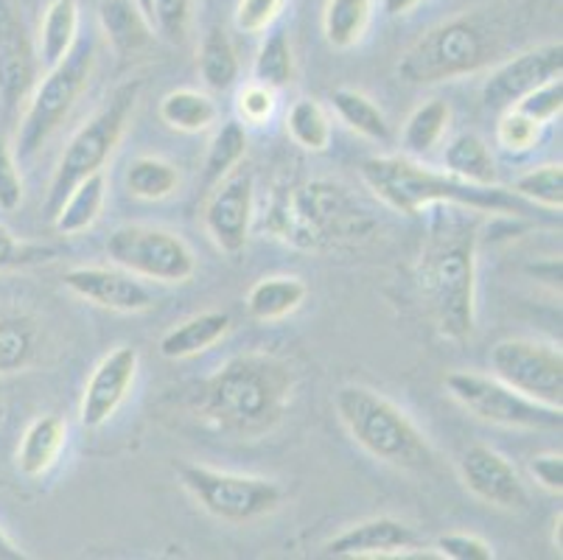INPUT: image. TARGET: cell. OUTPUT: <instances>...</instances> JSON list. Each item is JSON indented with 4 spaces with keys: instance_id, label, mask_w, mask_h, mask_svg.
I'll use <instances>...</instances> for the list:
<instances>
[{
    "instance_id": "1",
    "label": "cell",
    "mask_w": 563,
    "mask_h": 560,
    "mask_svg": "<svg viewBox=\"0 0 563 560\" xmlns=\"http://www.w3.org/2000/svg\"><path fill=\"white\" fill-rule=\"evenodd\" d=\"M555 0H485L415 40L396 65L407 85H440L490 68L514 54L539 14H550Z\"/></svg>"
},
{
    "instance_id": "2",
    "label": "cell",
    "mask_w": 563,
    "mask_h": 560,
    "mask_svg": "<svg viewBox=\"0 0 563 560\" xmlns=\"http://www.w3.org/2000/svg\"><path fill=\"white\" fill-rule=\"evenodd\" d=\"M295 373L269 353H239L205 378L194 398L199 418L235 440L273 435L289 413Z\"/></svg>"
},
{
    "instance_id": "3",
    "label": "cell",
    "mask_w": 563,
    "mask_h": 560,
    "mask_svg": "<svg viewBox=\"0 0 563 560\" xmlns=\"http://www.w3.org/2000/svg\"><path fill=\"white\" fill-rule=\"evenodd\" d=\"M429 219L418 261V289L440 337L465 342L477 328V219L468 208L443 205Z\"/></svg>"
},
{
    "instance_id": "4",
    "label": "cell",
    "mask_w": 563,
    "mask_h": 560,
    "mask_svg": "<svg viewBox=\"0 0 563 560\" xmlns=\"http://www.w3.org/2000/svg\"><path fill=\"white\" fill-rule=\"evenodd\" d=\"M362 179L384 205L404 216L421 213L434 205H457L483 213H530V202L508 188L465 183L449 172L423 168L409 157H371L362 163Z\"/></svg>"
},
{
    "instance_id": "5",
    "label": "cell",
    "mask_w": 563,
    "mask_h": 560,
    "mask_svg": "<svg viewBox=\"0 0 563 560\" xmlns=\"http://www.w3.org/2000/svg\"><path fill=\"white\" fill-rule=\"evenodd\" d=\"M336 415L356 446L401 471H432L434 449L423 431L393 400L367 387H342L334 398Z\"/></svg>"
},
{
    "instance_id": "6",
    "label": "cell",
    "mask_w": 563,
    "mask_h": 560,
    "mask_svg": "<svg viewBox=\"0 0 563 560\" xmlns=\"http://www.w3.org/2000/svg\"><path fill=\"white\" fill-rule=\"evenodd\" d=\"M273 228L280 239L303 250H322L342 241H356L371 235L373 219L342 185L329 179H314L284 205L273 210Z\"/></svg>"
},
{
    "instance_id": "7",
    "label": "cell",
    "mask_w": 563,
    "mask_h": 560,
    "mask_svg": "<svg viewBox=\"0 0 563 560\" xmlns=\"http://www.w3.org/2000/svg\"><path fill=\"white\" fill-rule=\"evenodd\" d=\"M137 96H141V81H126L110 96L104 107L96 112L85 127L76 130L70 143L65 146L63 157L56 163L54 177L48 185V197H45V216L54 219L81 179L90 174H99L104 163L110 161L112 152L118 149L124 138L130 118L135 116Z\"/></svg>"
},
{
    "instance_id": "8",
    "label": "cell",
    "mask_w": 563,
    "mask_h": 560,
    "mask_svg": "<svg viewBox=\"0 0 563 560\" xmlns=\"http://www.w3.org/2000/svg\"><path fill=\"white\" fill-rule=\"evenodd\" d=\"M93 65L96 40L79 37L74 48L68 51V56L56 62L54 68H48V74L43 76V81L34 85L32 99H29L18 130V146H14L18 161L34 157L43 149V143L63 127L79 96L90 85Z\"/></svg>"
},
{
    "instance_id": "9",
    "label": "cell",
    "mask_w": 563,
    "mask_h": 560,
    "mask_svg": "<svg viewBox=\"0 0 563 560\" xmlns=\"http://www.w3.org/2000/svg\"><path fill=\"white\" fill-rule=\"evenodd\" d=\"M180 482L197 505L228 524H247L275 513L284 502V487L264 476L230 474L208 465H180Z\"/></svg>"
},
{
    "instance_id": "10",
    "label": "cell",
    "mask_w": 563,
    "mask_h": 560,
    "mask_svg": "<svg viewBox=\"0 0 563 560\" xmlns=\"http://www.w3.org/2000/svg\"><path fill=\"white\" fill-rule=\"evenodd\" d=\"M446 393L457 400L460 407L468 409L474 418L508 429H561L563 409L532 400L516 393L496 376H479V373H449Z\"/></svg>"
},
{
    "instance_id": "11",
    "label": "cell",
    "mask_w": 563,
    "mask_h": 560,
    "mask_svg": "<svg viewBox=\"0 0 563 560\" xmlns=\"http://www.w3.org/2000/svg\"><path fill=\"white\" fill-rule=\"evenodd\" d=\"M107 255L130 275L150 277L161 284H186L197 272V259L180 235L146 224L118 228L107 239Z\"/></svg>"
},
{
    "instance_id": "12",
    "label": "cell",
    "mask_w": 563,
    "mask_h": 560,
    "mask_svg": "<svg viewBox=\"0 0 563 560\" xmlns=\"http://www.w3.org/2000/svg\"><path fill=\"white\" fill-rule=\"evenodd\" d=\"M490 370L499 382L527 398L550 404V407L563 404L561 348L532 342V339H505L490 351Z\"/></svg>"
},
{
    "instance_id": "13",
    "label": "cell",
    "mask_w": 563,
    "mask_h": 560,
    "mask_svg": "<svg viewBox=\"0 0 563 560\" xmlns=\"http://www.w3.org/2000/svg\"><path fill=\"white\" fill-rule=\"evenodd\" d=\"M563 74L561 40L532 45L499 62L483 85V107L490 112H505L519 105L527 92Z\"/></svg>"
},
{
    "instance_id": "14",
    "label": "cell",
    "mask_w": 563,
    "mask_h": 560,
    "mask_svg": "<svg viewBox=\"0 0 563 560\" xmlns=\"http://www.w3.org/2000/svg\"><path fill=\"white\" fill-rule=\"evenodd\" d=\"M40 79V56L12 0H0V105L14 112Z\"/></svg>"
},
{
    "instance_id": "15",
    "label": "cell",
    "mask_w": 563,
    "mask_h": 560,
    "mask_svg": "<svg viewBox=\"0 0 563 560\" xmlns=\"http://www.w3.org/2000/svg\"><path fill=\"white\" fill-rule=\"evenodd\" d=\"M460 480L479 502L496 510H525L530 496L519 471L490 446H468L460 457Z\"/></svg>"
},
{
    "instance_id": "16",
    "label": "cell",
    "mask_w": 563,
    "mask_h": 560,
    "mask_svg": "<svg viewBox=\"0 0 563 560\" xmlns=\"http://www.w3.org/2000/svg\"><path fill=\"white\" fill-rule=\"evenodd\" d=\"M205 205V228L213 244L228 255H239L247 246L253 222V174L230 172Z\"/></svg>"
},
{
    "instance_id": "17",
    "label": "cell",
    "mask_w": 563,
    "mask_h": 560,
    "mask_svg": "<svg viewBox=\"0 0 563 560\" xmlns=\"http://www.w3.org/2000/svg\"><path fill=\"white\" fill-rule=\"evenodd\" d=\"M135 373L137 351L132 345H118L96 364L79 407V420L85 429H101L115 415L135 382Z\"/></svg>"
},
{
    "instance_id": "18",
    "label": "cell",
    "mask_w": 563,
    "mask_h": 560,
    "mask_svg": "<svg viewBox=\"0 0 563 560\" xmlns=\"http://www.w3.org/2000/svg\"><path fill=\"white\" fill-rule=\"evenodd\" d=\"M65 286L81 300H90L99 308L121 311V315H135L152 306V292L135 281V275L121 270H107V266H76L65 272Z\"/></svg>"
},
{
    "instance_id": "19",
    "label": "cell",
    "mask_w": 563,
    "mask_h": 560,
    "mask_svg": "<svg viewBox=\"0 0 563 560\" xmlns=\"http://www.w3.org/2000/svg\"><path fill=\"white\" fill-rule=\"evenodd\" d=\"M418 532L393 516L367 518L331 538L322 549L325 558H398L418 549Z\"/></svg>"
},
{
    "instance_id": "20",
    "label": "cell",
    "mask_w": 563,
    "mask_h": 560,
    "mask_svg": "<svg viewBox=\"0 0 563 560\" xmlns=\"http://www.w3.org/2000/svg\"><path fill=\"white\" fill-rule=\"evenodd\" d=\"M68 438V424L59 415H43L32 420L18 446V469L25 476H43L54 469Z\"/></svg>"
},
{
    "instance_id": "21",
    "label": "cell",
    "mask_w": 563,
    "mask_h": 560,
    "mask_svg": "<svg viewBox=\"0 0 563 560\" xmlns=\"http://www.w3.org/2000/svg\"><path fill=\"white\" fill-rule=\"evenodd\" d=\"M99 20L104 37L121 56L137 54L155 37V25L141 12L135 0H101Z\"/></svg>"
},
{
    "instance_id": "22",
    "label": "cell",
    "mask_w": 563,
    "mask_h": 560,
    "mask_svg": "<svg viewBox=\"0 0 563 560\" xmlns=\"http://www.w3.org/2000/svg\"><path fill=\"white\" fill-rule=\"evenodd\" d=\"M233 328V320L224 311H205V315L191 317V320L180 322L177 328L163 333L161 339V356L166 359H191L213 348L228 331Z\"/></svg>"
},
{
    "instance_id": "23",
    "label": "cell",
    "mask_w": 563,
    "mask_h": 560,
    "mask_svg": "<svg viewBox=\"0 0 563 560\" xmlns=\"http://www.w3.org/2000/svg\"><path fill=\"white\" fill-rule=\"evenodd\" d=\"M79 40V3L76 0H51L40 23V62L43 68H54Z\"/></svg>"
},
{
    "instance_id": "24",
    "label": "cell",
    "mask_w": 563,
    "mask_h": 560,
    "mask_svg": "<svg viewBox=\"0 0 563 560\" xmlns=\"http://www.w3.org/2000/svg\"><path fill=\"white\" fill-rule=\"evenodd\" d=\"M306 300V284L300 277L275 275L264 277L250 289L247 311L261 322H275L298 311Z\"/></svg>"
},
{
    "instance_id": "25",
    "label": "cell",
    "mask_w": 563,
    "mask_h": 560,
    "mask_svg": "<svg viewBox=\"0 0 563 560\" xmlns=\"http://www.w3.org/2000/svg\"><path fill=\"white\" fill-rule=\"evenodd\" d=\"M443 166L452 177L474 185H496V161L477 132H460L443 152Z\"/></svg>"
},
{
    "instance_id": "26",
    "label": "cell",
    "mask_w": 563,
    "mask_h": 560,
    "mask_svg": "<svg viewBox=\"0 0 563 560\" xmlns=\"http://www.w3.org/2000/svg\"><path fill=\"white\" fill-rule=\"evenodd\" d=\"M107 197V179L104 174H90L87 179H81L74 191L68 194V199L63 202L59 213L54 216V228L65 235L85 233L87 228H93L96 219H99L101 208H104Z\"/></svg>"
},
{
    "instance_id": "27",
    "label": "cell",
    "mask_w": 563,
    "mask_h": 560,
    "mask_svg": "<svg viewBox=\"0 0 563 560\" xmlns=\"http://www.w3.org/2000/svg\"><path fill=\"white\" fill-rule=\"evenodd\" d=\"M331 107L342 118V123H347L353 132H360L367 141H390V123H387L384 112L373 105V99H367L365 92L340 87V90L331 92Z\"/></svg>"
},
{
    "instance_id": "28",
    "label": "cell",
    "mask_w": 563,
    "mask_h": 560,
    "mask_svg": "<svg viewBox=\"0 0 563 560\" xmlns=\"http://www.w3.org/2000/svg\"><path fill=\"white\" fill-rule=\"evenodd\" d=\"M373 14V0H329L322 14V31L331 48H353L365 37Z\"/></svg>"
},
{
    "instance_id": "29",
    "label": "cell",
    "mask_w": 563,
    "mask_h": 560,
    "mask_svg": "<svg viewBox=\"0 0 563 560\" xmlns=\"http://www.w3.org/2000/svg\"><path fill=\"white\" fill-rule=\"evenodd\" d=\"M247 154V132L239 121H228L222 130L213 135L211 146H208V154H205V166H202V188L211 191L233 172L239 163L244 161Z\"/></svg>"
},
{
    "instance_id": "30",
    "label": "cell",
    "mask_w": 563,
    "mask_h": 560,
    "mask_svg": "<svg viewBox=\"0 0 563 560\" xmlns=\"http://www.w3.org/2000/svg\"><path fill=\"white\" fill-rule=\"evenodd\" d=\"M40 333L29 317H0V376L20 373L37 359Z\"/></svg>"
},
{
    "instance_id": "31",
    "label": "cell",
    "mask_w": 563,
    "mask_h": 560,
    "mask_svg": "<svg viewBox=\"0 0 563 560\" xmlns=\"http://www.w3.org/2000/svg\"><path fill=\"white\" fill-rule=\"evenodd\" d=\"M199 76L211 90L224 92L239 79V56L222 29H211L199 45Z\"/></svg>"
},
{
    "instance_id": "32",
    "label": "cell",
    "mask_w": 563,
    "mask_h": 560,
    "mask_svg": "<svg viewBox=\"0 0 563 560\" xmlns=\"http://www.w3.org/2000/svg\"><path fill=\"white\" fill-rule=\"evenodd\" d=\"M161 118L180 132H202L217 121V105L199 90H172L161 101Z\"/></svg>"
},
{
    "instance_id": "33",
    "label": "cell",
    "mask_w": 563,
    "mask_h": 560,
    "mask_svg": "<svg viewBox=\"0 0 563 560\" xmlns=\"http://www.w3.org/2000/svg\"><path fill=\"white\" fill-rule=\"evenodd\" d=\"M452 121V107L443 99L423 101L404 127V146L409 154H429L440 143Z\"/></svg>"
},
{
    "instance_id": "34",
    "label": "cell",
    "mask_w": 563,
    "mask_h": 560,
    "mask_svg": "<svg viewBox=\"0 0 563 560\" xmlns=\"http://www.w3.org/2000/svg\"><path fill=\"white\" fill-rule=\"evenodd\" d=\"M177 185H180V174L161 157H137L126 168V188L132 197L146 199V202H161L172 197Z\"/></svg>"
},
{
    "instance_id": "35",
    "label": "cell",
    "mask_w": 563,
    "mask_h": 560,
    "mask_svg": "<svg viewBox=\"0 0 563 560\" xmlns=\"http://www.w3.org/2000/svg\"><path fill=\"white\" fill-rule=\"evenodd\" d=\"M255 85H264L269 90H280L289 87L295 79V54H291V43L286 37V31H273L266 34L261 43L258 56L253 65Z\"/></svg>"
},
{
    "instance_id": "36",
    "label": "cell",
    "mask_w": 563,
    "mask_h": 560,
    "mask_svg": "<svg viewBox=\"0 0 563 560\" xmlns=\"http://www.w3.org/2000/svg\"><path fill=\"white\" fill-rule=\"evenodd\" d=\"M286 130H289L291 141L306 152H325L331 143V121L320 101L314 99L295 101L289 118H286Z\"/></svg>"
},
{
    "instance_id": "37",
    "label": "cell",
    "mask_w": 563,
    "mask_h": 560,
    "mask_svg": "<svg viewBox=\"0 0 563 560\" xmlns=\"http://www.w3.org/2000/svg\"><path fill=\"white\" fill-rule=\"evenodd\" d=\"M510 191L530 205L561 210L563 208V166L561 163H547V166L532 168V172L521 174V177L516 179Z\"/></svg>"
},
{
    "instance_id": "38",
    "label": "cell",
    "mask_w": 563,
    "mask_h": 560,
    "mask_svg": "<svg viewBox=\"0 0 563 560\" xmlns=\"http://www.w3.org/2000/svg\"><path fill=\"white\" fill-rule=\"evenodd\" d=\"M541 138V127L532 118H527L525 112H519L516 107L499 112V123H496V141L505 152L521 154L530 152Z\"/></svg>"
},
{
    "instance_id": "39",
    "label": "cell",
    "mask_w": 563,
    "mask_h": 560,
    "mask_svg": "<svg viewBox=\"0 0 563 560\" xmlns=\"http://www.w3.org/2000/svg\"><path fill=\"white\" fill-rule=\"evenodd\" d=\"M194 0H152V25L172 45H183L191 29Z\"/></svg>"
},
{
    "instance_id": "40",
    "label": "cell",
    "mask_w": 563,
    "mask_h": 560,
    "mask_svg": "<svg viewBox=\"0 0 563 560\" xmlns=\"http://www.w3.org/2000/svg\"><path fill=\"white\" fill-rule=\"evenodd\" d=\"M56 255L54 246L45 244H29L12 235V230L0 224V272L9 270H25V266L45 264Z\"/></svg>"
},
{
    "instance_id": "41",
    "label": "cell",
    "mask_w": 563,
    "mask_h": 560,
    "mask_svg": "<svg viewBox=\"0 0 563 560\" xmlns=\"http://www.w3.org/2000/svg\"><path fill=\"white\" fill-rule=\"evenodd\" d=\"M516 110L525 112V116L532 118V121L539 123V127L555 121V118L561 116V110H563V81H561V76H555V79L544 81L541 87H536L532 92H527L525 99L516 105Z\"/></svg>"
},
{
    "instance_id": "42",
    "label": "cell",
    "mask_w": 563,
    "mask_h": 560,
    "mask_svg": "<svg viewBox=\"0 0 563 560\" xmlns=\"http://www.w3.org/2000/svg\"><path fill=\"white\" fill-rule=\"evenodd\" d=\"M286 0H239L235 7V29L244 34H261L284 12Z\"/></svg>"
},
{
    "instance_id": "43",
    "label": "cell",
    "mask_w": 563,
    "mask_h": 560,
    "mask_svg": "<svg viewBox=\"0 0 563 560\" xmlns=\"http://www.w3.org/2000/svg\"><path fill=\"white\" fill-rule=\"evenodd\" d=\"M20 202H23V177L18 172V157L9 149L7 138L0 135V210L12 213Z\"/></svg>"
},
{
    "instance_id": "44",
    "label": "cell",
    "mask_w": 563,
    "mask_h": 560,
    "mask_svg": "<svg viewBox=\"0 0 563 560\" xmlns=\"http://www.w3.org/2000/svg\"><path fill=\"white\" fill-rule=\"evenodd\" d=\"M440 558L449 560H494V549L483 538L468 536V532H446L434 543Z\"/></svg>"
},
{
    "instance_id": "45",
    "label": "cell",
    "mask_w": 563,
    "mask_h": 560,
    "mask_svg": "<svg viewBox=\"0 0 563 560\" xmlns=\"http://www.w3.org/2000/svg\"><path fill=\"white\" fill-rule=\"evenodd\" d=\"M239 116L247 123H264L275 110V90L264 85H250L239 92Z\"/></svg>"
},
{
    "instance_id": "46",
    "label": "cell",
    "mask_w": 563,
    "mask_h": 560,
    "mask_svg": "<svg viewBox=\"0 0 563 560\" xmlns=\"http://www.w3.org/2000/svg\"><path fill=\"white\" fill-rule=\"evenodd\" d=\"M532 480L539 482L544 491L561 493L563 491V457L558 451H544L530 460Z\"/></svg>"
},
{
    "instance_id": "47",
    "label": "cell",
    "mask_w": 563,
    "mask_h": 560,
    "mask_svg": "<svg viewBox=\"0 0 563 560\" xmlns=\"http://www.w3.org/2000/svg\"><path fill=\"white\" fill-rule=\"evenodd\" d=\"M530 275H539L544 277V284H550L552 289H561V259H552L544 261V264H536V266H527Z\"/></svg>"
},
{
    "instance_id": "48",
    "label": "cell",
    "mask_w": 563,
    "mask_h": 560,
    "mask_svg": "<svg viewBox=\"0 0 563 560\" xmlns=\"http://www.w3.org/2000/svg\"><path fill=\"white\" fill-rule=\"evenodd\" d=\"M421 3L423 0H382V9L387 18H407V14H412Z\"/></svg>"
},
{
    "instance_id": "49",
    "label": "cell",
    "mask_w": 563,
    "mask_h": 560,
    "mask_svg": "<svg viewBox=\"0 0 563 560\" xmlns=\"http://www.w3.org/2000/svg\"><path fill=\"white\" fill-rule=\"evenodd\" d=\"M0 560H25V552H20L18 543L3 532V527H0Z\"/></svg>"
},
{
    "instance_id": "50",
    "label": "cell",
    "mask_w": 563,
    "mask_h": 560,
    "mask_svg": "<svg viewBox=\"0 0 563 560\" xmlns=\"http://www.w3.org/2000/svg\"><path fill=\"white\" fill-rule=\"evenodd\" d=\"M137 7H141V12L146 14V18H150V23H152V0H135Z\"/></svg>"
}]
</instances>
